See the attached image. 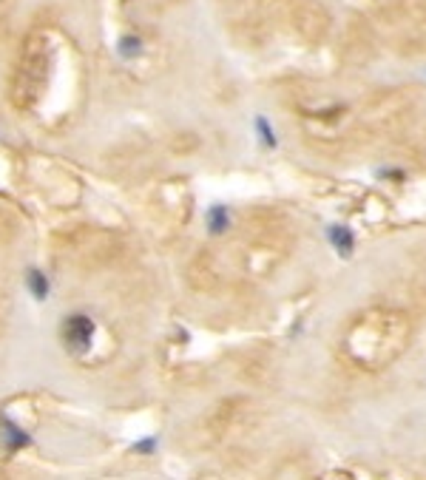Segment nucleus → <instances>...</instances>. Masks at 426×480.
<instances>
[{
	"label": "nucleus",
	"instance_id": "7",
	"mask_svg": "<svg viewBox=\"0 0 426 480\" xmlns=\"http://www.w3.org/2000/svg\"><path fill=\"white\" fill-rule=\"evenodd\" d=\"M327 239H329V245L336 248L338 256H349L355 250V236L347 225H329L327 228Z\"/></svg>",
	"mask_w": 426,
	"mask_h": 480
},
{
	"label": "nucleus",
	"instance_id": "1",
	"mask_svg": "<svg viewBox=\"0 0 426 480\" xmlns=\"http://www.w3.org/2000/svg\"><path fill=\"white\" fill-rule=\"evenodd\" d=\"M412 341V319L407 310L389 304L364 307L341 339L344 358L361 372H381L392 367Z\"/></svg>",
	"mask_w": 426,
	"mask_h": 480
},
{
	"label": "nucleus",
	"instance_id": "2",
	"mask_svg": "<svg viewBox=\"0 0 426 480\" xmlns=\"http://www.w3.org/2000/svg\"><path fill=\"white\" fill-rule=\"evenodd\" d=\"M94 332H97V324H94V319L88 313H71L63 319L60 324V339L65 344L68 352H88L91 344H94Z\"/></svg>",
	"mask_w": 426,
	"mask_h": 480
},
{
	"label": "nucleus",
	"instance_id": "9",
	"mask_svg": "<svg viewBox=\"0 0 426 480\" xmlns=\"http://www.w3.org/2000/svg\"><path fill=\"white\" fill-rule=\"evenodd\" d=\"M156 446H159V438L156 435H148V438L131 443V452L134 454H142V458H151V454H156Z\"/></svg>",
	"mask_w": 426,
	"mask_h": 480
},
{
	"label": "nucleus",
	"instance_id": "4",
	"mask_svg": "<svg viewBox=\"0 0 426 480\" xmlns=\"http://www.w3.org/2000/svg\"><path fill=\"white\" fill-rule=\"evenodd\" d=\"M26 290L40 304L49 301L52 299V279H49V273L40 270V268H29L26 270Z\"/></svg>",
	"mask_w": 426,
	"mask_h": 480
},
{
	"label": "nucleus",
	"instance_id": "3",
	"mask_svg": "<svg viewBox=\"0 0 426 480\" xmlns=\"http://www.w3.org/2000/svg\"><path fill=\"white\" fill-rule=\"evenodd\" d=\"M0 441H3L6 452H20L32 446V435L9 415H0Z\"/></svg>",
	"mask_w": 426,
	"mask_h": 480
},
{
	"label": "nucleus",
	"instance_id": "6",
	"mask_svg": "<svg viewBox=\"0 0 426 480\" xmlns=\"http://www.w3.org/2000/svg\"><path fill=\"white\" fill-rule=\"evenodd\" d=\"M116 57L120 60H125V63H134V60H139L142 57V52H145V43H142V37L139 34H120V40H116Z\"/></svg>",
	"mask_w": 426,
	"mask_h": 480
},
{
	"label": "nucleus",
	"instance_id": "5",
	"mask_svg": "<svg viewBox=\"0 0 426 480\" xmlns=\"http://www.w3.org/2000/svg\"><path fill=\"white\" fill-rule=\"evenodd\" d=\"M230 225H233V216H230L227 205H210V208L205 210V228H207L210 236H222V233H227Z\"/></svg>",
	"mask_w": 426,
	"mask_h": 480
},
{
	"label": "nucleus",
	"instance_id": "8",
	"mask_svg": "<svg viewBox=\"0 0 426 480\" xmlns=\"http://www.w3.org/2000/svg\"><path fill=\"white\" fill-rule=\"evenodd\" d=\"M253 128H256L258 142H262V146H265L267 151H276V148H278V134H276V128L270 126V119H267V117L258 114V117L253 119Z\"/></svg>",
	"mask_w": 426,
	"mask_h": 480
}]
</instances>
